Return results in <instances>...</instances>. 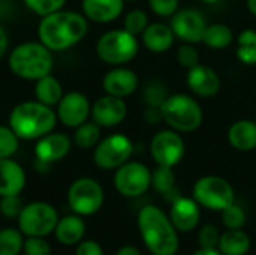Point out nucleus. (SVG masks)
<instances>
[{"instance_id":"7ed1b4c3","label":"nucleus","mask_w":256,"mask_h":255,"mask_svg":"<svg viewBox=\"0 0 256 255\" xmlns=\"http://www.w3.org/2000/svg\"><path fill=\"white\" fill-rule=\"evenodd\" d=\"M56 123L57 113L39 101L21 102L9 116V126L20 140H39L52 132Z\"/></svg>"},{"instance_id":"c9c22d12","label":"nucleus","mask_w":256,"mask_h":255,"mask_svg":"<svg viewBox=\"0 0 256 255\" xmlns=\"http://www.w3.org/2000/svg\"><path fill=\"white\" fill-rule=\"evenodd\" d=\"M66 0H24L26 6L38 14L39 17H45L48 14H52L56 11H60L63 8Z\"/></svg>"},{"instance_id":"5701e85b","label":"nucleus","mask_w":256,"mask_h":255,"mask_svg":"<svg viewBox=\"0 0 256 255\" xmlns=\"http://www.w3.org/2000/svg\"><path fill=\"white\" fill-rule=\"evenodd\" d=\"M230 144L240 152H250L256 149V122L243 119L237 120L228 129Z\"/></svg>"},{"instance_id":"c03bdc74","label":"nucleus","mask_w":256,"mask_h":255,"mask_svg":"<svg viewBox=\"0 0 256 255\" xmlns=\"http://www.w3.org/2000/svg\"><path fill=\"white\" fill-rule=\"evenodd\" d=\"M8 45H9L8 33H6V30L0 26V59H2V57H3V54L6 53Z\"/></svg>"},{"instance_id":"423d86ee","label":"nucleus","mask_w":256,"mask_h":255,"mask_svg":"<svg viewBox=\"0 0 256 255\" xmlns=\"http://www.w3.org/2000/svg\"><path fill=\"white\" fill-rule=\"evenodd\" d=\"M138 48L140 44L136 36L130 35L124 29L104 33L96 44V53L99 59L114 66H122L134 60L138 54Z\"/></svg>"},{"instance_id":"20e7f679","label":"nucleus","mask_w":256,"mask_h":255,"mask_svg":"<svg viewBox=\"0 0 256 255\" xmlns=\"http://www.w3.org/2000/svg\"><path fill=\"white\" fill-rule=\"evenodd\" d=\"M10 71L22 78L36 81L52 69V54L40 41L39 42H24L16 45L9 56Z\"/></svg>"},{"instance_id":"aec40b11","label":"nucleus","mask_w":256,"mask_h":255,"mask_svg":"<svg viewBox=\"0 0 256 255\" xmlns=\"http://www.w3.org/2000/svg\"><path fill=\"white\" fill-rule=\"evenodd\" d=\"M26 185V173L10 158L0 159V197L18 195Z\"/></svg>"},{"instance_id":"f704fd0d","label":"nucleus","mask_w":256,"mask_h":255,"mask_svg":"<svg viewBox=\"0 0 256 255\" xmlns=\"http://www.w3.org/2000/svg\"><path fill=\"white\" fill-rule=\"evenodd\" d=\"M18 135L10 129V126H0V159L10 158L18 150Z\"/></svg>"},{"instance_id":"72a5a7b5","label":"nucleus","mask_w":256,"mask_h":255,"mask_svg":"<svg viewBox=\"0 0 256 255\" xmlns=\"http://www.w3.org/2000/svg\"><path fill=\"white\" fill-rule=\"evenodd\" d=\"M222 222L228 230H242L246 222V213L240 206L232 203L222 210Z\"/></svg>"},{"instance_id":"1a4fd4ad","label":"nucleus","mask_w":256,"mask_h":255,"mask_svg":"<svg viewBox=\"0 0 256 255\" xmlns=\"http://www.w3.org/2000/svg\"><path fill=\"white\" fill-rule=\"evenodd\" d=\"M58 222L57 212L52 206L46 203H32L22 207L18 216L20 230L28 236H46L52 230H56Z\"/></svg>"},{"instance_id":"a18cd8bd","label":"nucleus","mask_w":256,"mask_h":255,"mask_svg":"<svg viewBox=\"0 0 256 255\" xmlns=\"http://www.w3.org/2000/svg\"><path fill=\"white\" fill-rule=\"evenodd\" d=\"M116 255H141V252L134 246H123Z\"/></svg>"},{"instance_id":"0eeeda50","label":"nucleus","mask_w":256,"mask_h":255,"mask_svg":"<svg viewBox=\"0 0 256 255\" xmlns=\"http://www.w3.org/2000/svg\"><path fill=\"white\" fill-rule=\"evenodd\" d=\"M192 197L200 206L212 210H224L234 203L236 194L228 180L220 176H204L194 185Z\"/></svg>"},{"instance_id":"49530a36","label":"nucleus","mask_w":256,"mask_h":255,"mask_svg":"<svg viewBox=\"0 0 256 255\" xmlns=\"http://www.w3.org/2000/svg\"><path fill=\"white\" fill-rule=\"evenodd\" d=\"M192 255H222V252L219 249H206V248H201L200 251L194 252Z\"/></svg>"},{"instance_id":"de8ad7c7","label":"nucleus","mask_w":256,"mask_h":255,"mask_svg":"<svg viewBox=\"0 0 256 255\" xmlns=\"http://www.w3.org/2000/svg\"><path fill=\"white\" fill-rule=\"evenodd\" d=\"M248 9L254 17H256V0H248Z\"/></svg>"},{"instance_id":"e433bc0d","label":"nucleus","mask_w":256,"mask_h":255,"mask_svg":"<svg viewBox=\"0 0 256 255\" xmlns=\"http://www.w3.org/2000/svg\"><path fill=\"white\" fill-rule=\"evenodd\" d=\"M177 59H178V63L188 71L200 65V53L196 51L194 44L184 42V45H182L177 51Z\"/></svg>"},{"instance_id":"9b49d317","label":"nucleus","mask_w":256,"mask_h":255,"mask_svg":"<svg viewBox=\"0 0 256 255\" xmlns=\"http://www.w3.org/2000/svg\"><path fill=\"white\" fill-rule=\"evenodd\" d=\"M153 161L162 167H176L186 153V144L182 135L174 129L159 131L150 143Z\"/></svg>"},{"instance_id":"a211bd4d","label":"nucleus","mask_w":256,"mask_h":255,"mask_svg":"<svg viewBox=\"0 0 256 255\" xmlns=\"http://www.w3.org/2000/svg\"><path fill=\"white\" fill-rule=\"evenodd\" d=\"M201 218L200 204L195 201V198L188 197H177L174 201H171L170 209V219L176 230L178 231H190L194 230Z\"/></svg>"},{"instance_id":"473e14b6","label":"nucleus","mask_w":256,"mask_h":255,"mask_svg":"<svg viewBox=\"0 0 256 255\" xmlns=\"http://www.w3.org/2000/svg\"><path fill=\"white\" fill-rule=\"evenodd\" d=\"M148 26V17L142 9H134L124 17V30L134 36L142 35V32Z\"/></svg>"},{"instance_id":"412c9836","label":"nucleus","mask_w":256,"mask_h":255,"mask_svg":"<svg viewBox=\"0 0 256 255\" xmlns=\"http://www.w3.org/2000/svg\"><path fill=\"white\" fill-rule=\"evenodd\" d=\"M82 14L94 23H111L120 17L124 0H82Z\"/></svg>"},{"instance_id":"393cba45","label":"nucleus","mask_w":256,"mask_h":255,"mask_svg":"<svg viewBox=\"0 0 256 255\" xmlns=\"http://www.w3.org/2000/svg\"><path fill=\"white\" fill-rule=\"evenodd\" d=\"M152 185L168 201H174L177 197H180L176 183V174L171 167L158 165V168L152 173Z\"/></svg>"},{"instance_id":"8fccbe9b","label":"nucleus","mask_w":256,"mask_h":255,"mask_svg":"<svg viewBox=\"0 0 256 255\" xmlns=\"http://www.w3.org/2000/svg\"><path fill=\"white\" fill-rule=\"evenodd\" d=\"M128 2H135V0H128Z\"/></svg>"},{"instance_id":"2f4dec72","label":"nucleus","mask_w":256,"mask_h":255,"mask_svg":"<svg viewBox=\"0 0 256 255\" xmlns=\"http://www.w3.org/2000/svg\"><path fill=\"white\" fill-rule=\"evenodd\" d=\"M142 96H144V102L148 107H159L160 108L170 95H168V89L160 81H150L146 86Z\"/></svg>"},{"instance_id":"b1692460","label":"nucleus","mask_w":256,"mask_h":255,"mask_svg":"<svg viewBox=\"0 0 256 255\" xmlns=\"http://www.w3.org/2000/svg\"><path fill=\"white\" fill-rule=\"evenodd\" d=\"M34 96H36V101L48 107H56L63 98V89H62L60 81L51 74L36 80Z\"/></svg>"},{"instance_id":"58836bf2","label":"nucleus","mask_w":256,"mask_h":255,"mask_svg":"<svg viewBox=\"0 0 256 255\" xmlns=\"http://www.w3.org/2000/svg\"><path fill=\"white\" fill-rule=\"evenodd\" d=\"M22 207V201L18 195H4L0 200V212L8 218H18Z\"/></svg>"},{"instance_id":"6ab92c4d","label":"nucleus","mask_w":256,"mask_h":255,"mask_svg":"<svg viewBox=\"0 0 256 255\" xmlns=\"http://www.w3.org/2000/svg\"><path fill=\"white\" fill-rule=\"evenodd\" d=\"M104 90L106 95L117 96V98H126L132 95L138 87V77L134 71L117 66L116 69H111L102 80Z\"/></svg>"},{"instance_id":"c756f323","label":"nucleus","mask_w":256,"mask_h":255,"mask_svg":"<svg viewBox=\"0 0 256 255\" xmlns=\"http://www.w3.org/2000/svg\"><path fill=\"white\" fill-rule=\"evenodd\" d=\"M100 141V126L94 122H84L75 128L74 143L81 149H92Z\"/></svg>"},{"instance_id":"f03ea898","label":"nucleus","mask_w":256,"mask_h":255,"mask_svg":"<svg viewBox=\"0 0 256 255\" xmlns=\"http://www.w3.org/2000/svg\"><path fill=\"white\" fill-rule=\"evenodd\" d=\"M138 228L146 246L153 255H174L177 252V230L158 206L150 204L140 210Z\"/></svg>"},{"instance_id":"f257e3e1","label":"nucleus","mask_w":256,"mask_h":255,"mask_svg":"<svg viewBox=\"0 0 256 255\" xmlns=\"http://www.w3.org/2000/svg\"><path fill=\"white\" fill-rule=\"evenodd\" d=\"M87 30V18L82 14L60 9L42 17L38 35L39 41L51 51H64L81 42Z\"/></svg>"},{"instance_id":"c85d7f7f","label":"nucleus","mask_w":256,"mask_h":255,"mask_svg":"<svg viewBox=\"0 0 256 255\" xmlns=\"http://www.w3.org/2000/svg\"><path fill=\"white\" fill-rule=\"evenodd\" d=\"M237 59L248 66L256 65V32L252 29L243 30L237 39Z\"/></svg>"},{"instance_id":"9d476101","label":"nucleus","mask_w":256,"mask_h":255,"mask_svg":"<svg viewBox=\"0 0 256 255\" xmlns=\"http://www.w3.org/2000/svg\"><path fill=\"white\" fill-rule=\"evenodd\" d=\"M68 203L78 215H93L104 204V189L94 179L81 177L70 185Z\"/></svg>"},{"instance_id":"6e6552de","label":"nucleus","mask_w":256,"mask_h":255,"mask_svg":"<svg viewBox=\"0 0 256 255\" xmlns=\"http://www.w3.org/2000/svg\"><path fill=\"white\" fill-rule=\"evenodd\" d=\"M132 153L134 144L129 137L123 134H112L96 144L93 161L102 170H116L128 162Z\"/></svg>"},{"instance_id":"79ce46f5","label":"nucleus","mask_w":256,"mask_h":255,"mask_svg":"<svg viewBox=\"0 0 256 255\" xmlns=\"http://www.w3.org/2000/svg\"><path fill=\"white\" fill-rule=\"evenodd\" d=\"M75 255H104V251L99 243L93 240H86L78 245Z\"/></svg>"},{"instance_id":"3c124183","label":"nucleus","mask_w":256,"mask_h":255,"mask_svg":"<svg viewBox=\"0 0 256 255\" xmlns=\"http://www.w3.org/2000/svg\"><path fill=\"white\" fill-rule=\"evenodd\" d=\"M255 122H256V117H255Z\"/></svg>"},{"instance_id":"a19ab883","label":"nucleus","mask_w":256,"mask_h":255,"mask_svg":"<svg viewBox=\"0 0 256 255\" xmlns=\"http://www.w3.org/2000/svg\"><path fill=\"white\" fill-rule=\"evenodd\" d=\"M24 252L26 255H50V245L38 236L28 237L24 242Z\"/></svg>"},{"instance_id":"4be33fe9","label":"nucleus","mask_w":256,"mask_h":255,"mask_svg":"<svg viewBox=\"0 0 256 255\" xmlns=\"http://www.w3.org/2000/svg\"><path fill=\"white\" fill-rule=\"evenodd\" d=\"M141 36H142V44L146 45V48L156 54L168 51L172 47L174 38H176L171 26H166L164 23L148 24Z\"/></svg>"},{"instance_id":"cd10ccee","label":"nucleus","mask_w":256,"mask_h":255,"mask_svg":"<svg viewBox=\"0 0 256 255\" xmlns=\"http://www.w3.org/2000/svg\"><path fill=\"white\" fill-rule=\"evenodd\" d=\"M232 39H234L232 30L226 24H222V23H214V24L207 26L204 36H202V42L207 47L214 48V50H222V48L230 47L232 44Z\"/></svg>"},{"instance_id":"ea45409f","label":"nucleus","mask_w":256,"mask_h":255,"mask_svg":"<svg viewBox=\"0 0 256 255\" xmlns=\"http://www.w3.org/2000/svg\"><path fill=\"white\" fill-rule=\"evenodd\" d=\"M180 0H148L150 9L159 17H172L178 11Z\"/></svg>"},{"instance_id":"09e8293b","label":"nucleus","mask_w":256,"mask_h":255,"mask_svg":"<svg viewBox=\"0 0 256 255\" xmlns=\"http://www.w3.org/2000/svg\"><path fill=\"white\" fill-rule=\"evenodd\" d=\"M204 3H208V5H214V3H218L219 0H202Z\"/></svg>"},{"instance_id":"f3484780","label":"nucleus","mask_w":256,"mask_h":255,"mask_svg":"<svg viewBox=\"0 0 256 255\" xmlns=\"http://www.w3.org/2000/svg\"><path fill=\"white\" fill-rule=\"evenodd\" d=\"M186 83H188L189 89L196 96H201V98L216 96L222 86L218 72L204 65H196L195 68L189 69Z\"/></svg>"},{"instance_id":"bb28decb","label":"nucleus","mask_w":256,"mask_h":255,"mask_svg":"<svg viewBox=\"0 0 256 255\" xmlns=\"http://www.w3.org/2000/svg\"><path fill=\"white\" fill-rule=\"evenodd\" d=\"M218 248L222 255H244L250 249V239L242 230H228L220 236Z\"/></svg>"},{"instance_id":"ddd939ff","label":"nucleus","mask_w":256,"mask_h":255,"mask_svg":"<svg viewBox=\"0 0 256 255\" xmlns=\"http://www.w3.org/2000/svg\"><path fill=\"white\" fill-rule=\"evenodd\" d=\"M171 29L176 38L186 44L202 42L204 32L207 29V21L204 15L192 8L177 11L171 18Z\"/></svg>"},{"instance_id":"39448f33","label":"nucleus","mask_w":256,"mask_h":255,"mask_svg":"<svg viewBox=\"0 0 256 255\" xmlns=\"http://www.w3.org/2000/svg\"><path fill=\"white\" fill-rule=\"evenodd\" d=\"M160 110L164 122L177 132H194L201 126L204 119L196 99L184 93L170 95Z\"/></svg>"},{"instance_id":"a878e982","label":"nucleus","mask_w":256,"mask_h":255,"mask_svg":"<svg viewBox=\"0 0 256 255\" xmlns=\"http://www.w3.org/2000/svg\"><path fill=\"white\" fill-rule=\"evenodd\" d=\"M86 233L84 221L80 216H64L62 221L57 222L56 227V236L57 240L63 245H75L78 243Z\"/></svg>"},{"instance_id":"4c0bfd02","label":"nucleus","mask_w":256,"mask_h":255,"mask_svg":"<svg viewBox=\"0 0 256 255\" xmlns=\"http://www.w3.org/2000/svg\"><path fill=\"white\" fill-rule=\"evenodd\" d=\"M219 240H220V234L218 231V228L212 224H206L198 234V242L201 245V248L206 249H218L219 246Z\"/></svg>"},{"instance_id":"2eb2a0df","label":"nucleus","mask_w":256,"mask_h":255,"mask_svg":"<svg viewBox=\"0 0 256 255\" xmlns=\"http://www.w3.org/2000/svg\"><path fill=\"white\" fill-rule=\"evenodd\" d=\"M128 114V107L123 98L105 95L92 107V119L100 128H114L120 125Z\"/></svg>"},{"instance_id":"7c9ffc66","label":"nucleus","mask_w":256,"mask_h":255,"mask_svg":"<svg viewBox=\"0 0 256 255\" xmlns=\"http://www.w3.org/2000/svg\"><path fill=\"white\" fill-rule=\"evenodd\" d=\"M22 248V236L14 228L0 231V255H18Z\"/></svg>"},{"instance_id":"37998d69","label":"nucleus","mask_w":256,"mask_h":255,"mask_svg":"<svg viewBox=\"0 0 256 255\" xmlns=\"http://www.w3.org/2000/svg\"><path fill=\"white\" fill-rule=\"evenodd\" d=\"M144 119H146L147 123L156 125V123H159L160 120H164V117H162V110H160L159 107H148V108L146 110V113H144Z\"/></svg>"},{"instance_id":"f8f14e48","label":"nucleus","mask_w":256,"mask_h":255,"mask_svg":"<svg viewBox=\"0 0 256 255\" xmlns=\"http://www.w3.org/2000/svg\"><path fill=\"white\" fill-rule=\"evenodd\" d=\"M116 189L124 197H140L152 186V171L141 162H124L114 174Z\"/></svg>"},{"instance_id":"4468645a","label":"nucleus","mask_w":256,"mask_h":255,"mask_svg":"<svg viewBox=\"0 0 256 255\" xmlns=\"http://www.w3.org/2000/svg\"><path fill=\"white\" fill-rule=\"evenodd\" d=\"M92 114V105L86 95L80 92H69L63 95L57 104V119L68 128H78L87 122Z\"/></svg>"},{"instance_id":"dca6fc26","label":"nucleus","mask_w":256,"mask_h":255,"mask_svg":"<svg viewBox=\"0 0 256 255\" xmlns=\"http://www.w3.org/2000/svg\"><path fill=\"white\" fill-rule=\"evenodd\" d=\"M70 138L62 132H50L40 137L34 146L36 161L51 165L63 159L70 152Z\"/></svg>"}]
</instances>
